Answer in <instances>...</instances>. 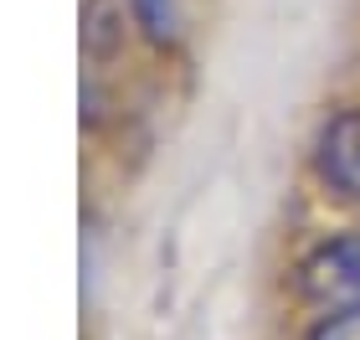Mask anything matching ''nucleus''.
<instances>
[{
    "mask_svg": "<svg viewBox=\"0 0 360 340\" xmlns=\"http://www.w3.org/2000/svg\"><path fill=\"white\" fill-rule=\"evenodd\" d=\"M293 284H299V299L314 315H335V310L360 304V227L319 242V248L299 263Z\"/></svg>",
    "mask_w": 360,
    "mask_h": 340,
    "instance_id": "f257e3e1",
    "label": "nucleus"
},
{
    "mask_svg": "<svg viewBox=\"0 0 360 340\" xmlns=\"http://www.w3.org/2000/svg\"><path fill=\"white\" fill-rule=\"evenodd\" d=\"M314 175L340 201L360 206V108H335L314 134Z\"/></svg>",
    "mask_w": 360,
    "mask_h": 340,
    "instance_id": "f03ea898",
    "label": "nucleus"
},
{
    "mask_svg": "<svg viewBox=\"0 0 360 340\" xmlns=\"http://www.w3.org/2000/svg\"><path fill=\"white\" fill-rule=\"evenodd\" d=\"M113 6L124 11L129 31L155 52H170L186 37V0H113Z\"/></svg>",
    "mask_w": 360,
    "mask_h": 340,
    "instance_id": "7ed1b4c3",
    "label": "nucleus"
},
{
    "mask_svg": "<svg viewBox=\"0 0 360 340\" xmlns=\"http://www.w3.org/2000/svg\"><path fill=\"white\" fill-rule=\"evenodd\" d=\"M309 340H360V304L335 310V315H319L314 325H309Z\"/></svg>",
    "mask_w": 360,
    "mask_h": 340,
    "instance_id": "20e7f679",
    "label": "nucleus"
}]
</instances>
